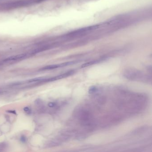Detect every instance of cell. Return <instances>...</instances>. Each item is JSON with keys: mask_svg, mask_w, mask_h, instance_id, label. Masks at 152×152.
Wrapping results in <instances>:
<instances>
[{"mask_svg": "<svg viewBox=\"0 0 152 152\" xmlns=\"http://www.w3.org/2000/svg\"><path fill=\"white\" fill-rule=\"evenodd\" d=\"M56 106V103H54V102L50 103L48 104V106L51 107V108H54V107H55Z\"/></svg>", "mask_w": 152, "mask_h": 152, "instance_id": "cell-6", "label": "cell"}, {"mask_svg": "<svg viewBox=\"0 0 152 152\" xmlns=\"http://www.w3.org/2000/svg\"><path fill=\"white\" fill-rule=\"evenodd\" d=\"M123 75L126 78L131 80H140L145 82L151 80V77L145 75L139 70L134 68H128L124 70Z\"/></svg>", "mask_w": 152, "mask_h": 152, "instance_id": "cell-1", "label": "cell"}, {"mask_svg": "<svg viewBox=\"0 0 152 152\" xmlns=\"http://www.w3.org/2000/svg\"><path fill=\"white\" fill-rule=\"evenodd\" d=\"M24 111H26V112H29V108L26 107V108H25L24 109Z\"/></svg>", "mask_w": 152, "mask_h": 152, "instance_id": "cell-8", "label": "cell"}, {"mask_svg": "<svg viewBox=\"0 0 152 152\" xmlns=\"http://www.w3.org/2000/svg\"><path fill=\"white\" fill-rule=\"evenodd\" d=\"M28 56L27 54H21L17 55H16L12 56L6 58L4 60V62H10V61H14L19 60L21 59H24Z\"/></svg>", "mask_w": 152, "mask_h": 152, "instance_id": "cell-3", "label": "cell"}, {"mask_svg": "<svg viewBox=\"0 0 152 152\" xmlns=\"http://www.w3.org/2000/svg\"><path fill=\"white\" fill-rule=\"evenodd\" d=\"M99 61H92V62H88V63H86L85 64H83V65L81 66V68H84L87 67H88L92 65L93 64H96L97 63H98Z\"/></svg>", "mask_w": 152, "mask_h": 152, "instance_id": "cell-4", "label": "cell"}, {"mask_svg": "<svg viewBox=\"0 0 152 152\" xmlns=\"http://www.w3.org/2000/svg\"><path fill=\"white\" fill-rule=\"evenodd\" d=\"M21 140L22 142H25L26 141V138L24 137H22L21 138Z\"/></svg>", "mask_w": 152, "mask_h": 152, "instance_id": "cell-7", "label": "cell"}, {"mask_svg": "<svg viewBox=\"0 0 152 152\" xmlns=\"http://www.w3.org/2000/svg\"><path fill=\"white\" fill-rule=\"evenodd\" d=\"M97 91V88L95 87H92L91 88H90L89 90V92L90 93H94Z\"/></svg>", "mask_w": 152, "mask_h": 152, "instance_id": "cell-5", "label": "cell"}, {"mask_svg": "<svg viewBox=\"0 0 152 152\" xmlns=\"http://www.w3.org/2000/svg\"><path fill=\"white\" fill-rule=\"evenodd\" d=\"M76 63H77V62H76V61H72V62H67V63H63L60 64H55V65L47 66L45 67L44 68H42L41 70H53V69H55L57 68H61V67H65V66L71 65L75 64Z\"/></svg>", "mask_w": 152, "mask_h": 152, "instance_id": "cell-2", "label": "cell"}]
</instances>
